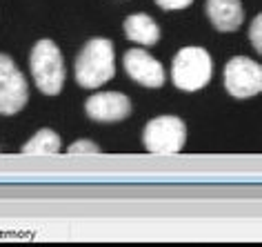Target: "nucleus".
<instances>
[{
  "label": "nucleus",
  "instance_id": "nucleus-14",
  "mask_svg": "<svg viewBox=\"0 0 262 247\" xmlns=\"http://www.w3.org/2000/svg\"><path fill=\"white\" fill-rule=\"evenodd\" d=\"M156 3H158L162 9H171L173 11V9H187L193 0H156Z\"/></svg>",
  "mask_w": 262,
  "mask_h": 247
},
{
  "label": "nucleus",
  "instance_id": "nucleus-12",
  "mask_svg": "<svg viewBox=\"0 0 262 247\" xmlns=\"http://www.w3.org/2000/svg\"><path fill=\"white\" fill-rule=\"evenodd\" d=\"M251 43L255 51H262V16H255V20L251 25Z\"/></svg>",
  "mask_w": 262,
  "mask_h": 247
},
{
  "label": "nucleus",
  "instance_id": "nucleus-7",
  "mask_svg": "<svg viewBox=\"0 0 262 247\" xmlns=\"http://www.w3.org/2000/svg\"><path fill=\"white\" fill-rule=\"evenodd\" d=\"M124 69L131 76V80H136L142 87H162L165 85V69L156 60L151 54H147L145 49H129L124 54Z\"/></svg>",
  "mask_w": 262,
  "mask_h": 247
},
{
  "label": "nucleus",
  "instance_id": "nucleus-5",
  "mask_svg": "<svg viewBox=\"0 0 262 247\" xmlns=\"http://www.w3.org/2000/svg\"><path fill=\"white\" fill-rule=\"evenodd\" d=\"M29 98V87L9 56L0 54V114H18Z\"/></svg>",
  "mask_w": 262,
  "mask_h": 247
},
{
  "label": "nucleus",
  "instance_id": "nucleus-4",
  "mask_svg": "<svg viewBox=\"0 0 262 247\" xmlns=\"http://www.w3.org/2000/svg\"><path fill=\"white\" fill-rule=\"evenodd\" d=\"M187 138V129L178 116H158L145 127V147L154 154H178Z\"/></svg>",
  "mask_w": 262,
  "mask_h": 247
},
{
  "label": "nucleus",
  "instance_id": "nucleus-9",
  "mask_svg": "<svg viewBox=\"0 0 262 247\" xmlns=\"http://www.w3.org/2000/svg\"><path fill=\"white\" fill-rule=\"evenodd\" d=\"M207 14L218 31H235L245 20L240 0H207Z\"/></svg>",
  "mask_w": 262,
  "mask_h": 247
},
{
  "label": "nucleus",
  "instance_id": "nucleus-3",
  "mask_svg": "<svg viewBox=\"0 0 262 247\" xmlns=\"http://www.w3.org/2000/svg\"><path fill=\"white\" fill-rule=\"evenodd\" d=\"M213 63L202 47H185L173 58V85L182 92H198L211 80Z\"/></svg>",
  "mask_w": 262,
  "mask_h": 247
},
{
  "label": "nucleus",
  "instance_id": "nucleus-2",
  "mask_svg": "<svg viewBox=\"0 0 262 247\" xmlns=\"http://www.w3.org/2000/svg\"><path fill=\"white\" fill-rule=\"evenodd\" d=\"M31 76H34L36 87L47 96L60 94L64 85V63L60 56V49L51 40H40L36 43L34 51L29 58Z\"/></svg>",
  "mask_w": 262,
  "mask_h": 247
},
{
  "label": "nucleus",
  "instance_id": "nucleus-8",
  "mask_svg": "<svg viewBox=\"0 0 262 247\" xmlns=\"http://www.w3.org/2000/svg\"><path fill=\"white\" fill-rule=\"evenodd\" d=\"M87 116L98 122H116L127 118L131 112V100L124 94L118 92H102L94 94L91 98L84 102Z\"/></svg>",
  "mask_w": 262,
  "mask_h": 247
},
{
  "label": "nucleus",
  "instance_id": "nucleus-13",
  "mask_svg": "<svg viewBox=\"0 0 262 247\" xmlns=\"http://www.w3.org/2000/svg\"><path fill=\"white\" fill-rule=\"evenodd\" d=\"M69 152L71 154H98V147L94 145V142H89V140H78V142H74V145L69 147Z\"/></svg>",
  "mask_w": 262,
  "mask_h": 247
},
{
  "label": "nucleus",
  "instance_id": "nucleus-10",
  "mask_svg": "<svg viewBox=\"0 0 262 247\" xmlns=\"http://www.w3.org/2000/svg\"><path fill=\"white\" fill-rule=\"evenodd\" d=\"M124 34L129 40L151 47L160 40V27L156 25V20L147 14H134L124 20Z\"/></svg>",
  "mask_w": 262,
  "mask_h": 247
},
{
  "label": "nucleus",
  "instance_id": "nucleus-1",
  "mask_svg": "<svg viewBox=\"0 0 262 247\" xmlns=\"http://www.w3.org/2000/svg\"><path fill=\"white\" fill-rule=\"evenodd\" d=\"M116 74L114 45L107 38H91L78 54L76 80L84 89H98L109 83Z\"/></svg>",
  "mask_w": 262,
  "mask_h": 247
},
{
  "label": "nucleus",
  "instance_id": "nucleus-6",
  "mask_svg": "<svg viewBox=\"0 0 262 247\" xmlns=\"http://www.w3.org/2000/svg\"><path fill=\"white\" fill-rule=\"evenodd\" d=\"M225 87L235 98H251L262 89V67L245 56L231 58L225 67Z\"/></svg>",
  "mask_w": 262,
  "mask_h": 247
},
{
  "label": "nucleus",
  "instance_id": "nucleus-11",
  "mask_svg": "<svg viewBox=\"0 0 262 247\" xmlns=\"http://www.w3.org/2000/svg\"><path fill=\"white\" fill-rule=\"evenodd\" d=\"M25 154H58L60 152V136L51 129H40L34 138L27 140L23 147Z\"/></svg>",
  "mask_w": 262,
  "mask_h": 247
}]
</instances>
